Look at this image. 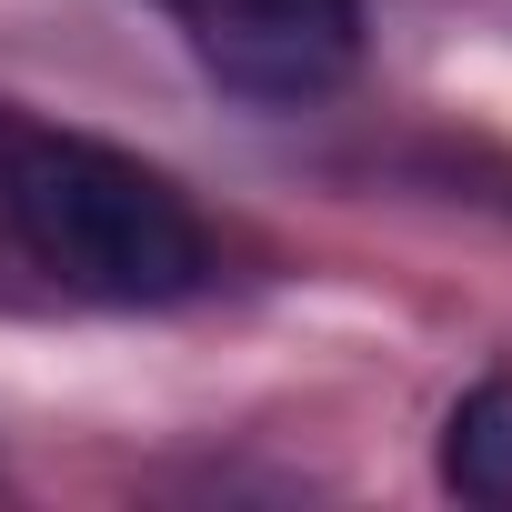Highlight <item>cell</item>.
<instances>
[{"mask_svg": "<svg viewBox=\"0 0 512 512\" xmlns=\"http://www.w3.org/2000/svg\"><path fill=\"white\" fill-rule=\"evenodd\" d=\"M0 241L51 292L111 312H161L211 282L201 211L151 161L51 121H0Z\"/></svg>", "mask_w": 512, "mask_h": 512, "instance_id": "1", "label": "cell"}, {"mask_svg": "<svg viewBox=\"0 0 512 512\" xmlns=\"http://www.w3.org/2000/svg\"><path fill=\"white\" fill-rule=\"evenodd\" d=\"M151 11L221 91L262 111H302L362 61V0H151Z\"/></svg>", "mask_w": 512, "mask_h": 512, "instance_id": "2", "label": "cell"}, {"mask_svg": "<svg viewBox=\"0 0 512 512\" xmlns=\"http://www.w3.org/2000/svg\"><path fill=\"white\" fill-rule=\"evenodd\" d=\"M442 482L482 512H512V372L502 382H472L442 422Z\"/></svg>", "mask_w": 512, "mask_h": 512, "instance_id": "3", "label": "cell"}]
</instances>
